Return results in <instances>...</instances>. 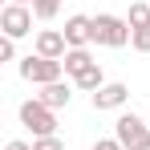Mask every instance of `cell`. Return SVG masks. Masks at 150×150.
<instances>
[{
	"instance_id": "cell-12",
	"label": "cell",
	"mask_w": 150,
	"mask_h": 150,
	"mask_svg": "<svg viewBox=\"0 0 150 150\" xmlns=\"http://www.w3.org/2000/svg\"><path fill=\"white\" fill-rule=\"evenodd\" d=\"M126 21H130V28H150V8L142 4V0H134V4H130V16H126Z\"/></svg>"
},
{
	"instance_id": "cell-9",
	"label": "cell",
	"mask_w": 150,
	"mask_h": 150,
	"mask_svg": "<svg viewBox=\"0 0 150 150\" xmlns=\"http://www.w3.org/2000/svg\"><path fill=\"white\" fill-rule=\"evenodd\" d=\"M69 98H73L69 81H53V85H41V93H37V101H41V105H49V110H61V105H69Z\"/></svg>"
},
{
	"instance_id": "cell-16",
	"label": "cell",
	"mask_w": 150,
	"mask_h": 150,
	"mask_svg": "<svg viewBox=\"0 0 150 150\" xmlns=\"http://www.w3.org/2000/svg\"><path fill=\"white\" fill-rule=\"evenodd\" d=\"M12 57H16V41L4 37V41H0V61H12Z\"/></svg>"
},
{
	"instance_id": "cell-5",
	"label": "cell",
	"mask_w": 150,
	"mask_h": 150,
	"mask_svg": "<svg viewBox=\"0 0 150 150\" xmlns=\"http://www.w3.org/2000/svg\"><path fill=\"white\" fill-rule=\"evenodd\" d=\"M0 28H4V37H25L33 33V12H28V4H8L4 12H0Z\"/></svg>"
},
{
	"instance_id": "cell-18",
	"label": "cell",
	"mask_w": 150,
	"mask_h": 150,
	"mask_svg": "<svg viewBox=\"0 0 150 150\" xmlns=\"http://www.w3.org/2000/svg\"><path fill=\"white\" fill-rule=\"evenodd\" d=\"M4 150H33V146H28V142H21V138H16V142H8V146H4Z\"/></svg>"
},
{
	"instance_id": "cell-2",
	"label": "cell",
	"mask_w": 150,
	"mask_h": 150,
	"mask_svg": "<svg viewBox=\"0 0 150 150\" xmlns=\"http://www.w3.org/2000/svg\"><path fill=\"white\" fill-rule=\"evenodd\" d=\"M114 138L122 142V150H150V126L138 114H122L114 122Z\"/></svg>"
},
{
	"instance_id": "cell-13",
	"label": "cell",
	"mask_w": 150,
	"mask_h": 150,
	"mask_svg": "<svg viewBox=\"0 0 150 150\" xmlns=\"http://www.w3.org/2000/svg\"><path fill=\"white\" fill-rule=\"evenodd\" d=\"M61 12V0H33V16H41V21H53Z\"/></svg>"
},
{
	"instance_id": "cell-14",
	"label": "cell",
	"mask_w": 150,
	"mask_h": 150,
	"mask_svg": "<svg viewBox=\"0 0 150 150\" xmlns=\"http://www.w3.org/2000/svg\"><path fill=\"white\" fill-rule=\"evenodd\" d=\"M130 45L138 53H150V28H134V37H130Z\"/></svg>"
},
{
	"instance_id": "cell-1",
	"label": "cell",
	"mask_w": 150,
	"mask_h": 150,
	"mask_svg": "<svg viewBox=\"0 0 150 150\" xmlns=\"http://www.w3.org/2000/svg\"><path fill=\"white\" fill-rule=\"evenodd\" d=\"M130 37H134L130 21H122V16H110V12L93 16V45H105V49H122Z\"/></svg>"
},
{
	"instance_id": "cell-4",
	"label": "cell",
	"mask_w": 150,
	"mask_h": 150,
	"mask_svg": "<svg viewBox=\"0 0 150 150\" xmlns=\"http://www.w3.org/2000/svg\"><path fill=\"white\" fill-rule=\"evenodd\" d=\"M61 73H65V65L49 61V57H25L21 61V77L33 85H53V81H61Z\"/></svg>"
},
{
	"instance_id": "cell-3",
	"label": "cell",
	"mask_w": 150,
	"mask_h": 150,
	"mask_svg": "<svg viewBox=\"0 0 150 150\" xmlns=\"http://www.w3.org/2000/svg\"><path fill=\"white\" fill-rule=\"evenodd\" d=\"M21 126L33 130V138H53V134H57V118H53V110L41 105L37 98L21 105Z\"/></svg>"
},
{
	"instance_id": "cell-7",
	"label": "cell",
	"mask_w": 150,
	"mask_h": 150,
	"mask_svg": "<svg viewBox=\"0 0 150 150\" xmlns=\"http://www.w3.org/2000/svg\"><path fill=\"white\" fill-rule=\"evenodd\" d=\"M61 33H65L69 49H85V45L93 41V16H69Z\"/></svg>"
},
{
	"instance_id": "cell-11",
	"label": "cell",
	"mask_w": 150,
	"mask_h": 150,
	"mask_svg": "<svg viewBox=\"0 0 150 150\" xmlns=\"http://www.w3.org/2000/svg\"><path fill=\"white\" fill-rule=\"evenodd\" d=\"M73 85H77V89H85V93H98L101 85H105V77H101V65L93 61V65H89L81 77H73Z\"/></svg>"
},
{
	"instance_id": "cell-10",
	"label": "cell",
	"mask_w": 150,
	"mask_h": 150,
	"mask_svg": "<svg viewBox=\"0 0 150 150\" xmlns=\"http://www.w3.org/2000/svg\"><path fill=\"white\" fill-rule=\"evenodd\" d=\"M61 65H65V73H69V77H81L89 65H93V57H89V49H69Z\"/></svg>"
},
{
	"instance_id": "cell-19",
	"label": "cell",
	"mask_w": 150,
	"mask_h": 150,
	"mask_svg": "<svg viewBox=\"0 0 150 150\" xmlns=\"http://www.w3.org/2000/svg\"><path fill=\"white\" fill-rule=\"evenodd\" d=\"M8 4H33V0H8Z\"/></svg>"
},
{
	"instance_id": "cell-17",
	"label": "cell",
	"mask_w": 150,
	"mask_h": 150,
	"mask_svg": "<svg viewBox=\"0 0 150 150\" xmlns=\"http://www.w3.org/2000/svg\"><path fill=\"white\" fill-rule=\"evenodd\" d=\"M93 150H122V142H118V138H98Z\"/></svg>"
},
{
	"instance_id": "cell-6",
	"label": "cell",
	"mask_w": 150,
	"mask_h": 150,
	"mask_svg": "<svg viewBox=\"0 0 150 150\" xmlns=\"http://www.w3.org/2000/svg\"><path fill=\"white\" fill-rule=\"evenodd\" d=\"M65 53H69V41H65V33H57V28H45V33H37V57L65 61Z\"/></svg>"
},
{
	"instance_id": "cell-15",
	"label": "cell",
	"mask_w": 150,
	"mask_h": 150,
	"mask_svg": "<svg viewBox=\"0 0 150 150\" xmlns=\"http://www.w3.org/2000/svg\"><path fill=\"white\" fill-rule=\"evenodd\" d=\"M33 150H65V142L53 134V138H33Z\"/></svg>"
},
{
	"instance_id": "cell-8",
	"label": "cell",
	"mask_w": 150,
	"mask_h": 150,
	"mask_svg": "<svg viewBox=\"0 0 150 150\" xmlns=\"http://www.w3.org/2000/svg\"><path fill=\"white\" fill-rule=\"evenodd\" d=\"M126 101H130V89H126L122 81H105L98 93H93V110H122Z\"/></svg>"
}]
</instances>
